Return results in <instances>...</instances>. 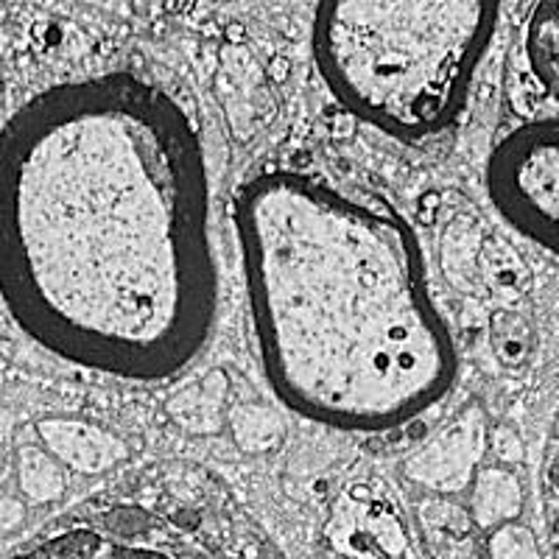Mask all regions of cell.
Here are the masks:
<instances>
[{
    "instance_id": "4",
    "label": "cell",
    "mask_w": 559,
    "mask_h": 559,
    "mask_svg": "<svg viewBox=\"0 0 559 559\" xmlns=\"http://www.w3.org/2000/svg\"><path fill=\"white\" fill-rule=\"evenodd\" d=\"M14 559H174L166 551H157L152 546H138V543L115 540L107 534L87 532V528H76V532H64L59 537L39 543V546L28 548L26 554H20Z\"/></svg>"
},
{
    "instance_id": "2",
    "label": "cell",
    "mask_w": 559,
    "mask_h": 559,
    "mask_svg": "<svg viewBox=\"0 0 559 559\" xmlns=\"http://www.w3.org/2000/svg\"><path fill=\"white\" fill-rule=\"evenodd\" d=\"M238 238L263 369L288 408L378 433L445 397L456 349L403 218L274 171L243 188Z\"/></svg>"
},
{
    "instance_id": "5",
    "label": "cell",
    "mask_w": 559,
    "mask_h": 559,
    "mask_svg": "<svg viewBox=\"0 0 559 559\" xmlns=\"http://www.w3.org/2000/svg\"><path fill=\"white\" fill-rule=\"evenodd\" d=\"M518 509H521V487L515 478L507 473H487L478 481L476 515L484 526L515 518Z\"/></svg>"
},
{
    "instance_id": "6",
    "label": "cell",
    "mask_w": 559,
    "mask_h": 559,
    "mask_svg": "<svg viewBox=\"0 0 559 559\" xmlns=\"http://www.w3.org/2000/svg\"><path fill=\"white\" fill-rule=\"evenodd\" d=\"M492 559H540L532 543V534L521 528H507L492 540Z\"/></svg>"
},
{
    "instance_id": "3",
    "label": "cell",
    "mask_w": 559,
    "mask_h": 559,
    "mask_svg": "<svg viewBox=\"0 0 559 559\" xmlns=\"http://www.w3.org/2000/svg\"><path fill=\"white\" fill-rule=\"evenodd\" d=\"M496 17L484 3H328L313 14V59L331 96L358 121L426 140L462 112Z\"/></svg>"
},
{
    "instance_id": "1",
    "label": "cell",
    "mask_w": 559,
    "mask_h": 559,
    "mask_svg": "<svg viewBox=\"0 0 559 559\" xmlns=\"http://www.w3.org/2000/svg\"><path fill=\"white\" fill-rule=\"evenodd\" d=\"M0 299L76 367L152 383L210 342L218 266L204 143L134 73L70 79L0 129Z\"/></svg>"
}]
</instances>
